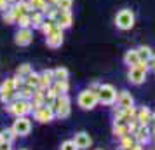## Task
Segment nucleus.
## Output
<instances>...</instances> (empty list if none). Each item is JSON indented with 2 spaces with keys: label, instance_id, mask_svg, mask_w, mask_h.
<instances>
[{
  "label": "nucleus",
  "instance_id": "nucleus-1",
  "mask_svg": "<svg viewBox=\"0 0 155 150\" xmlns=\"http://www.w3.org/2000/svg\"><path fill=\"white\" fill-rule=\"evenodd\" d=\"M5 110H7V114L14 115V117H23V115L31 114L33 107H31V101L28 100H12L5 103Z\"/></svg>",
  "mask_w": 155,
  "mask_h": 150
},
{
  "label": "nucleus",
  "instance_id": "nucleus-2",
  "mask_svg": "<svg viewBox=\"0 0 155 150\" xmlns=\"http://www.w3.org/2000/svg\"><path fill=\"white\" fill-rule=\"evenodd\" d=\"M51 108L54 110V115H56L58 119H66V117L71 114V100H70V96H68V94H61V96H58L56 100L52 101Z\"/></svg>",
  "mask_w": 155,
  "mask_h": 150
},
{
  "label": "nucleus",
  "instance_id": "nucleus-3",
  "mask_svg": "<svg viewBox=\"0 0 155 150\" xmlns=\"http://www.w3.org/2000/svg\"><path fill=\"white\" fill-rule=\"evenodd\" d=\"M147 73H148V65L147 61H140L138 65H134L129 68L127 72V80L134 84V86H141L147 80Z\"/></svg>",
  "mask_w": 155,
  "mask_h": 150
},
{
  "label": "nucleus",
  "instance_id": "nucleus-4",
  "mask_svg": "<svg viewBox=\"0 0 155 150\" xmlns=\"http://www.w3.org/2000/svg\"><path fill=\"white\" fill-rule=\"evenodd\" d=\"M115 26L119 30H124V32H127V30H131L134 26V23H136V16H134V12L131 11V9H120L119 12L115 14Z\"/></svg>",
  "mask_w": 155,
  "mask_h": 150
},
{
  "label": "nucleus",
  "instance_id": "nucleus-5",
  "mask_svg": "<svg viewBox=\"0 0 155 150\" xmlns=\"http://www.w3.org/2000/svg\"><path fill=\"white\" fill-rule=\"evenodd\" d=\"M99 103V98L96 93H92L89 89H84V91H80L77 96V105L82 110H92V108H96Z\"/></svg>",
  "mask_w": 155,
  "mask_h": 150
},
{
  "label": "nucleus",
  "instance_id": "nucleus-6",
  "mask_svg": "<svg viewBox=\"0 0 155 150\" xmlns=\"http://www.w3.org/2000/svg\"><path fill=\"white\" fill-rule=\"evenodd\" d=\"M117 89L112 86V84H101L98 91V98L101 105H106V107H112L117 103Z\"/></svg>",
  "mask_w": 155,
  "mask_h": 150
},
{
  "label": "nucleus",
  "instance_id": "nucleus-7",
  "mask_svg": "<svg viewBox=\"0 0 155 150\" xmlns=\"http://www.w3.org/2000/svg\"><path fill=\"white\" fill-rule=\"evenodd\" d=\"M16 93H18V87H16L14 77L5 79L0 84V101L2 103H9V101L16 100Z\"/></svg>",
  "mask_w": 155,
  "mask_h": 150
},
{
  "label": "nucleus",
  "instance_id": "nucleus-8",
  "mask_svg": "<svg viewBox=\"0 0 155 150\" xmlns=\"http://www.w3.org/2000/svg\"><path fill=\"white\" fill-rule=\"evenodd\" d=\"M54 110L49 107V105H42V107H38L33 110V119L37 122H40V124H49V122L54 121Z\"/></svg>",
  "mask_w": 155,
  "mask_h": 150
},
{
  "label": "nucleus",
  "instance_id": "nucleus-9",
  "mask_svg": "<svg viewBox=\"0 0 155 150\" xmlns=\"http://www.w3.org/2000/svg\"><path fill=\"white\" fill-rule=\"evenodd\" d=\"M14 129V133L18 136H28L31 133V121L28 119V115H23V117H16L14 124L11 126Z\"/></svg>",
  "mask_w": 155,
  "mask_h": 150
},
{
  "label": "nucleus",
  "instance_id": "nucleus-10",
  "mask_svg": "<svg viewBox=\"0 0 155 150\" xmlns=\"http://www.w3.org/2000/svg\"><path fill=\"white\" fill-rule=\"evenodd\" d=\"M54 21H56L58 28H61V30L70 28L71 23H73V16H71V11H61V9H58L56 14H54Z\"/></svg>",
  "mask_w": 155,
  "mask_h": 150
},
{
  "label": "nucleus",
  "instance_id": "nucleus-11",
  "mask_svg": "<svg viewBox=\"0 0 155 150\" xmlns=\"http://www.w3.org/2000/svg\"><path fill=\"white\" fill-rule=\"evenodd\" d=\"M31 40H33V32H31V28H18V32L14 33V42L19 47L30 45Z\"/></svg>",
  "mask_w": 155,
  "mask_h": 150
},
{
  "label": "nucleus",
  "instance_id": "nucleus-12",
  "mask_svg": "<svg viewBox=\"0 0 155 150\" xmlns=\"http://www.w3.org/2000/svg\"><path fill=\"white\" fill-rule=\"evenodd\" d=\"M63 40H64V35H63V30L61 28H56L54 32H51L49 35L45 37V44H47V47H51V49L61 47L63 45Z\"/></svg>",
  "mask_w": 155,
  "mask_h": 150
},
{
  "label": "nucleus",
  "instance_id": "nucleus-13",
  "mask_svg": "<svg viewBox=\"0 0 155 150\" xmlns=\"http://www.w3.org/2000/svg\"><path fill=\"white\" fill-rule=\"evenodd\" d=\"M73 142H75V145L78 147V150H87L92 145V138H91L89 133H85V131H78V133H75Z\"/></svg>",
  "mask_w": 155,
  "mask_h": 150
},
{
  "label": "nucleus",
  "instance_id": "nucleus-14",
  "mask_svg": "<svg viewBox=\"0 0 155 150\" xmlns=\"http://www.w3.org/2000/svg\"><path fill=\"white\" fill-rule=\"evenodd\" d=\"M117 107L120 108H129V107H134V98L133 94L129 93V91H120L119 94H117Z\"/></svg>",
  "mask_w": 155,
  "mask_h": 150
},
{
  "label": "nucleus",
  "instance_id": "nucleus-15",
  "mask_svg": "<svg viewBox=\"0 0 155 150\" xmlns=\"http://www.w3.org/2000/svg\"><path fill=\"white\" fill-rule=\"evenodd\" d=\"M134 140L138 143H141V145H145V143L150 142V138H152V131H150V128L148 126H140V128L136 129V133H134Z\"/></svg>",
  "mask_w": 155,
  "mask_h": 150
},
{
  "label": "nucleus",
  "instance_id": "nucleus-16",
  "mask_svg": "<svg viewBox=\"0 0 155 150\" xmlns=\"http://www.w3.org/2000/svg\"><path fill=\"white\" fill-rule=\"evenodd\" d=\"M152 115H153V112H152L148 107H141L140 110H138L136 121L140 122V126H148L150 121H152Z\"/></svg>",
  "mask_w": 155,
  "mask_h": 150
},
{
  "label": "nucleus",
  "instance_id": "nucleus-17",
  "mask_svg": "<svg viewBox=\"0 0 155 150\" xmlns=\"http://www.w3.org/2000/svg\"><path fill=\"white\" fill-rule=\"evenodd\" d=\"M52 82H54V72L52 70H44L40 72V86L38 87H42V89H49L51 86H52Z\"/></svg>",
  "mask_w": 155,
  "mask_h": 150
},
{
  "label": "nucleus",
  "instance_id": "nucleus-18",
  "mask_svg": "<svg viewBox=\"0 0 155 150\" xmlns=\"http://www.w3.org/2000/svg\"><path fill=\"white\" fill-rule=\"evenodd\" d=\"M51 87H52V91H54L58 96H61V94H68V91H70V84H68V80H54Z\"/></svg>",
  "mask_w": 155,
  "mask_h": 150
},
{
  "label": "nucleus",
  "instance_id": "nucleus-19",
  "mask_svg": "<svg viewBox=\"0 0 155 150\" xmlns=\"http://www.w3.org/2000/svg\"><path fill=\"white\" fill-rule=\"evenodd\" d=\"M140 63V56H138V51L136 49H129L124 54V65H127V68H131L134 65Z\"/></svg>",
  "mask_w": 155,
  "mask_h": 150
},
{
  "label": "nucleus",
  "instance_id": "nucleus-20",
  "mask_svg": "<svg viewBox=\"0 0 155 150\" xmlns=\"http://www.w3.org/2000/svg\"><path fill=\"white\" fill-rule=\"evenodd\" d=\"M113 135L115 138H124V136L131 135V131H129V124H122V122H113Z\"/></svg>",
  "mask_w": 155,
  "mask_h": 150
},
{
  "label": "nucleus",
  "instance_id": "nucleus-21",
  "mask_svg": "<svg viewBox=\"0 0 155 150\" xmlns=\"http://www.w3.org/2000/svg\"><path fill=\"white\" fill-rule=\"evenodd\" d=\"M30 18H31V28H33V30H35V28L38 30L40 26H42V23L45 21V14L40 12V11H31Z\"/></svg>",
  "mask_w": 155,
  "mask_h": 150
},
{
  "label": "nucleus",
  "instance_id": "nucleus-22",
  "mask_svg": "<svg viewBox=\"0 0 155 150\" xmlns=\"http://www.w3.org/2000/svg\"><path fill=\"white\" fill-rule=\"evenodd\" d=\"M58 28V25H56V21L54 19H51V18H45V21L42 23V26H40V32L44 33V37H47L51 33V32H54V30Z\"/></svg>",
  "mask_w": 155,
  "mask_h": 150
},
{
  "label": "nucleus",
  "instance_id": "nucleus-23",
  "mask_svg": "<svg viewBox=\"0 0 155 150\" xmlns=\"http://www.w3.org/2000/svg\"><path fill=\"white\" fill-rule=\"evenodd\" d=\"M25 84L30 87H33V89H37V87L40 86V73H37V72H31L30 75H26L25 77Z\"/></svg>",
  "mask_w": 155,
  "mask_h": 150
},
{
  "label": "nucleus",
  "instance_id": "nucleus-24",
  "mask_svg": "<svg viewBox=\"0 0 155 150\" xmlns=\"http://www.w3.org/2000/svg\"><path fill=\"white\" fill-rule=\"evenodd\" d=\"M16 138H18V135L14 133V129L12 128H4L2 131H0V140H4V142L12 143Z\"/></svg>",
  "mask_w": 155,
  "mask_h": 150
},
{
  "label": "nucleus",
  "instance_id": "nucleus-25",
  "mask_svg": "<svg viewBox=\"0 0 155 150\" xmlns=\"http://www.w3.org/2000/svg\"><path fill=\"white\" fill-rule=\"evenodd\" d=\"M30 7H31V11H40V12H44L45 14V11H47V2L45 0H28Z\"/></svg>",
  "mask_w": 155,
  "mask_h": 150
},
{
  "label": "nucleus",
  "instance_id": "nucleus-26",
  "mask_svg": "<svg viewBox=\"0 0 155 150\" xmlns=\"http://www.w3.org/2000/svg\"><path fill=\"white\" fill-rule=\"evenodd\" d=\"M52 72H54V80H68V77H70V72L64 66H58Z\"/></svg>",
  "mask_w": 155,
  "mask_h": 150
},
{
  "label": "nucleus",
  "instance_id": "nucleus-27",
  "mask_svg": "<svg viewBox=\"0 0 155 150\" xmlns=\"http://www.w3.org/2000/svg\"><path fill=\"white\" fill-rule=\"evenodd\" d=\"M138 56H140V61H147L148 58L153 54V51H152V47H148V45H140L138 47Z\"/></svg>",
  "mask_w": 155,
  "mask_h": 150
},
{
  "label": "nucleus",
  "instance_id": "nucleus-28",
  "mask_svg": "<svg viewBox=\"0 0 155 150\" xmlns=\"http://www.w3.org/2000/svg\"><path fill=\"white\" fill-rule=\"evenodd\" d=\"M33 72V68H31V65L30 63H23V65H19L18 66V70H16V75H19V77H26V75H30Z\"/></svg>",
  "mask_w": 155,
  "mask_h": 150
},
{
  "label": "nucleus",
  "instance_id": "nucleus-29",
  "mask_svg": "<svg viewBox=\"0 0 155 150\" xmlns=\"http://www.w3.org/2000/svg\"><path fill=\"white\" fill-rule=\"evenodd\" d=\"M16 25H18L19 28H31V18H30V14L19 16L18 21H16Z\"/></svg>",
  "mask_w": 155,
  "mask_h": 150
},
{
  "label": "nucleus",
  "instance_id": "nucleus-30",
  "mask_svg": "<svg viewBox=\"0 0 155 150\" xmlns=\"http://www.w3.org/2000/svg\"><path fill=\"white\" fill-rule=\"evenodd\" d=\"M134 142H136V140H134L133 135H127V136H124V138H120V150H127Z\"/></svg>",
  "mask_w": 155,
  "mask_h": 150
},
{
  "label": "nucleus",
  "instance_id": "nucleus-31",
  "mask_svg": "<svg viewBox=\"0 0 155 150\" xmlns=\"http://www.w3.org/2000/svg\"><path fill=\"white\" fill-rule=\"evenodd\" d=\"M2 19H4V23H7V25H16V16H14V12L11 11V7H9L7 11H4Z\"/></svg>",
  "mask_w": 155,
  "mask_h": 150
},
{
  "label": "nucleus",
  "instance_id": "nucleus-32",
  "mask_svg": "<svg viewBox=\"0 0 155 150\" xmlns=\"http://www.w3.org/2000/svg\"><path fill=\"white\" fill-rule=\"evenodd\" d=\"M56 7L61 9V11H71V7H73V0H58Z\"/></svg>",
  "mask_w": 155,
  "mask_h": 150
},
{
  "label": "nucleus",
  "instance_id": "nucleus-33",
  "mask_svg": "<svg viewBox=\"0 0 155 150\" xmlns=\"http://www.w3.org/2000/svg\"><path fill=\"white\" fill-rule=\"evenodd\" d=\"M59 150H78V147L75 145V142H73V140H66V142L61 143Z\"/></svg>",
  "mask_w": 155,
  "mask_h": 150
},
{
  "label": "nucleus",
  "instance_id": "nucleus-34",
  "mask_svg": "<svg viewBox=\"0 0 155 150\" xmlns=\"http://www.w3.org/2000/svg\"><path fill=\"white\" fill-rule=\"evenodd\" d=\"M147 65H148V72H155V54H152L147 59Z\"/></svg>",
  "mask_w": 155,
  "mask_h": 150
},
{
  "label": "nucleus",
  "instance_id": "nucleus-35",
  "mask_svg": "<svg viewBox=\"0 0 155 150\" xmlns=\"http://www.w3.org/2000/svg\"><path fill=\"white\" fill-rule=\"evenodd\" d=\"M0 150H12V143L0 140Z\"/></svg>",
  "mask_w": 155,
  "mask_h": 150
},
{
  "label": "nucleus",
  "instance_id": "nucleus-36",
  "mask_svg": "<svg viewBox=\"0 0 155 150\" xmlns=\"http://www.w3.org/2000/svg\"><path fill=\"white\" fill-rule=\"evenodd\" d=\"M99 87H101V84H99V82H92V84H91L89 87H87V89H89V91H92V93H96V94H98Z\"/></svg>",
  "mask_w": 155,
  "mask_h": 150
},
{
  "label": "nucleus",
  "instance_id": "nucleus-37",
  "mask_svg": "<svg viewBox=\"0 0 155 150\" xmlns=\"http://www.w3.org/2000/svg\"><path fill=\"white\" fill-rule=\"evenodd\" d=\"M9 7H11V5H9V2H7V0H0V12L7 11Z\"/></svg>",
  "mask_w": 155,
  "mask_h": 150
},
{
  "label": "nucleus",
  "instance_id": "nucleus-38",
  "mask_svg": "<svg viewBox=\"0 0 155 150\" xmlns=\"http://www.w3.org/2000/svg\"><path fill=\"white\" fill-rule=\"evenodd\" d=\"M148 128H150V131H152V135H155V114L152 115V121H150V124H148Z\"/></svg>",
  "mask_w": 155,
  "mask_h": 150
},
{
  "label": "nucleus",
  "instance_id": "nucleus-39",
  "mask_svg": "<svg viewBox=\"0 0 155 150\" xmlns=\"http://www.w3.org/2000/svg\"><path fill=\"white\" fill-rule=\"evenodd\" d=\"M127 150H143V145H141V143H138V142H134Z\"/></svg>",
  "mask_w": 155,
  "mask_h": 150
},
{
  "label": "nucleus",
  "instance_id": "nucleus-40",
  "mask_svg": "<svg viewBox=\"0 0 155 150\" xmlns=\"http://www.w3.org/2000/svg\"><path fill=\"white\" fill-rule=\"evenodd\" d=\"M45 2H47V4H54V5H56V2H58V0H45Z\"/></svg>",
  "mask_w": 155,
  "mask_h": 150
},
{
  "label": "nucleus",
  "instance_id": "nucleus-41",
  "mask_svg": "<svg viewBox=\"0 0 155 150\" xmlns=\"http://www.w3.org/2000/svg\"><path fill=\"white\" fill-rule=\"evenodd\" d=\"M9 2V5H12V4H16V0H7Z\"/></svg>",
  "mask_w": 155,
  "mask_h": 150
},
{
  "label": "nucleus",
  "instance_id": "nucleus-42",
  "mask_svg": "<svg viewBox=\"0 0 155 150\" xmlns=\"http://www.w3.org/2000/svg\"><path fill=\"white\" fill-rule=\"evenodd\" d=\"M19 150H25V148H19Z\"/></svg>",
  "mask_w": 155,
  "mask_h": 150
},
{
  "label": "nucleus",
  "instance_id": "nucleus-43",
  "mask_svg": "<svg viewBox=\"0 0 155 150\" xmlns=\"http://www.w3.org/2000/svg\"><path fill=\"white\" fill-rule=\"evenodd\" d=\"M98 150H101V148H98Z\"/></svg>",
  "mask_w": 155,
  "mask_h": 150
}]
</instances>
